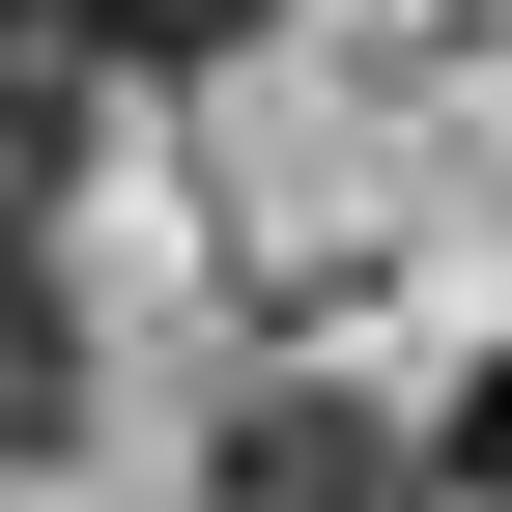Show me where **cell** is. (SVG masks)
<instances>
[{"mask_svg": "<svg viewBox=\"0 0 512 512\" xmlns=\"http://www.w3.org/2000/svg\"><path fill=\"white\" fill-rule=\"evenodd\" d=\"M57 171H86V57H57V29H29V0H0V228H29V200H57Z\"/></svg>", "mask_w": 512, "mask_h": 512, "instance_id": "cell-2", "label": "cell"}, {"mask_svg": "<svg viewBox=\"0 0 512 512\" xmlns=\"http://www.w3.org/2000/svg\"><path fill=\"white\" fill-rule=\"evenodd\" d=\"M456 484H484V512H512V370H484V399H456Z\"/></svg>", "mask_w": 512, "mask_h": 512, "instance_id": "cell-5", "label": "cell"}, {"mask_svg": "<svg viewBox=\"0 0 512 512\" xmlns=\"http://www.w3.org/2000/svg\"><path fill=\"white\" fill-rule=\"evenodd\" d=\"M29 29H57V57H228L256 0H29Z\"/></svg>", "mask_w": 512, "mask_h": 512, "instance_id": "cell-4", "label": "cell"}, {"mask_svg": "<svg viewBox=\"0 0 512 512\" xmlns=\"http://www.w3.org/2000/svg\"><path fill=\"white\" fill-rule=\"evenodd\" d=\"M200 512H427V427H399V399H342V370H285V399H228Z\"/></svg>", "mask_w": 512, "mask_h": 512, "instance_id": "cell-1", "label": "cell"}, {"mask_svg": "<svg viewBox=\"0 0 512 512\" xmlns=\"http://www.w3.org/2000/svg\"><path fill=\"white\" fill-rule=\"evenodd\" d=\"M57 427H86V342H57V285L0 256V456H57Z\"/></svg>", "mask_w": 512, "mask_h": 512, "instance_id": "cell-3", "label": "cell"}]
</instances>
